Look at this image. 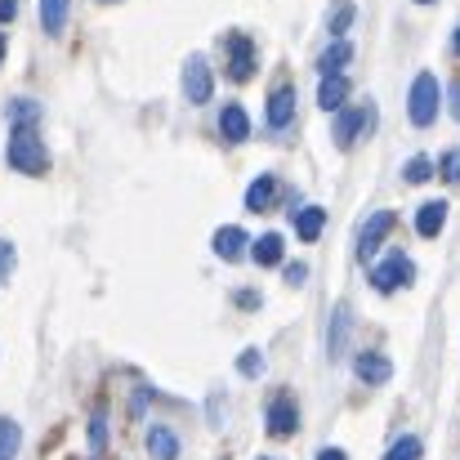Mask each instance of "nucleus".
I'll list each match as a JSON object with an SVG mask.
<instances>
[{
    "label": "nucleus",
    "mask_w": 460,
    "mask_h": 460,
    "mask_svg": "<svg viewBox=\"0 0 460 460\" xmlns=\"http://www.w3.org/2000/svg\"><path fill=\"white\" fill-rule=\"evenodd\" d=\"M367 278H371V287H376L380 296H394V291H402V287L416 282V264H411L402 251H389V255H380V260L367 269Z\"/></svg>",
    "instance_id": "nucleus-1"
},
{
    "label": "nucleus",
    "mask_w": 460,
    "mask_h": 460,
    "mask_svg": "<svg viewBox=\"0 0 460 460\" xmlns=\"http://www.w3.org/2000/svg\"><path fill=\"white\" fill-rule=\"evenodd\" d=\"M9 165L22 170V174H45L49 153H45V144H40V135L31 126H13V135H9Z\"/></svg>",
    "instance_id": "nucleus-2"
},
{
    "label": "nucleus",
    "mask_w": 460,
    "mask_h": 460,
    "mask_svg": "<svg viewBox=\"0 0 460 460\" xmlns=\"http://www.w3.org/2000/svg\"><path fill=\"white\" fill-rule=\"evenodd\" d=\"M438 76L434 72H420L416 81H411V94H407V117H411V126H434L438 121Z\"/></svg>",
    "instance_id": "nucleus-3"
},
{
    "label": "nucleus",
    "mask_w": 460,
    "mask_h": 460,
    "mask_svg": "<svg viewBox=\"0 0 460 460\" xmlns=\"http://www.w3.org/2000/svg\"><path fill=\"white\" fill-rule=\"evenodd\" d=\"M376 126V103H362V108H340V117H335V148H353L367 130Z\"/></svg>",
    "instance_id": "nucleus-4"
},
{
    "label": "nucleus",
    "mask_w": 460,
    "mask_h": 460,
    "mask_svg": "<svg viewBox=\"0 0 460 460\" xmlns=\"http://www.w3.org/2000/svg\"><path fill=\"white\" fill-rule=\"evenodd\" d=\"M210 90H215L210 58L206 54H188L183 58V99L188 103H210Z\"/></svg>",
    "instance_id": "nucleus-5"
},
{
    "label": "nucleus",
    "mask_w": 460,
    "mask_h": 460,
    "mask_svg": "<svg viewBox=\"0 0 460 460\" xmlns=\"http://www.w3.org/2000/svg\"><path fill=\"white\" fill-rule=\"evenodd\" d=\"M389 228H394V210L367 215V224H362V233H358V260H362V264H376V260H380V246H385Z\"/></svg>",
    "instance_id": "nucleus-6"
},
{
    "label": "nucleus",
    "mask_w": 460,
    "mask_h": 460,
    "mask_svg": "<svg viewBox=\"0 0 460 460\" xmlns=\"http://www.w3.org/2000/svg\"><path fill=\"white\" fill-rule=\"evenodd\" d=\"M255 67H260V54H255V40L251 36H233V45H228V81H251L255 76Z\"/></svg>",
    "instance_id": "nucleus-7"
},
{
    "label": "nucleus",
    "mask_w": 460,
    "mask_h": 460,
    "mask_svg": "<svg viewBox=\"0 0 460 460\" xmlns=\"http://www.w3.org/2000/svg\"><path fill=\"white\" fill-rule=\"evenodd\" d=\"M296 429H300V407H296L291 394H278V398L269 402V434H273V438H287V434H296Z\"/></svg>",
    "instance_id": "nucleus-8"
},
{
    "label": "nucleus",
    "mask_w": 460,
    "mask_h": 460,
    "mask_svg": "<svg viewBox=\"0 0 460 460\" xmlns=\"http://www.w3.org/2000/svg\"><path fill=\"white\" fill-rule=\"evenodd\" d=\"M349 331H353V308L335 305V313H331V335H326V353H331V362L344 358V349H349Z\"/></svg>",
    "instance_id": "nucleus-9"
},
{
    "label": "nucleus",
    "mask_w": 460,
    "mask_h": 460,
    "mask_svg": "<svg viewBox=\"0 0 460 460\" xmlns=\"http://www.w3.org/2000/svg\"><path fill=\"white\" fill-rule=\"evenodd\" d=\"M349 63H353V40H344V36L331 40V45L317 54V72H322V76H344Z\"/></svg>",
    "instance_id": "nucleus-10"
},
{
    "label": "nucleus",
    "mask_w": 460,
    "mask_h": 460,
    "mask_svg": "<svg viewBox=\"0 0 460 460\" xmlns=\"http://www.w3.org/2000/svg\"><path fill=\"white\" fill-rule=\"evenodd\" d=\"M353 376H358L362 385H385V380L394 376V362H389L385 353H358V358H353Z\"/></svg>",
    "instance_id": "nucleus-11"
},
{
    "label": "nucleus",
    "mask_w": 460,
    "mask_h": 460,
    "mask_svg": "<svg viewBox=\"0 0 460 460\" xmlns=\"http://www.w3.org/2000/svg\"><path fill=\"white\" fill-rule=\"evenodd\" d=\"M291 121H296V90L291 85H278L269 94V126L273 130H287Z\"/></svg>",
    "instance_id": "nucleus-12"
},
{
    "label": "nucleus",
    "mask_w": 460,
    "mask_h": 460,
    "mask_svg": "<svg viewBox=\"0 0 460 460\" xmlns=\"http://www.w3.org/2000/svg\"><path fill=\"white\" fill-rule=\"evenodd\" d=\"M219 135H224L228 144H246V139H251V117H246L242 103H228V108L219 112Z\"/></svg>",
    "instance_id": "nucleus-13"
},
{
    "label": "nucleus",
    "mask_w": 460,
    "mask_h": 460,
    "mask_svg": "<svg viewBox=\"0 0 460 460\" xmlns=\"http://www.w3.org/2000/svg\"><path fill=\"white\" fill-rule=\"evenodd\" d=\"M246 246H251V237H246V228H237V224H228V228L215 233V255L228 260V264H237V260L246 255Z\"/></svg>",
    "instance_id": "nucleus-14"
},
{
    "label": "nucleus",
    "mask_w": 460,
    "mask_h": 460,
    "mask_svg": "<svg viewBox=\"0 0 460 460\" xmlns=\"http://www.w3.org/2000/svg\"><path fill=\"white\" fill-rule=\"evenodd\" d=\"M273 201H278V179H273V174H255V179H251V188H246V210L264 215Z\"/></svg>",
    "instance_id": "nucleus-15"
},
{
    "label": "nucleus",
    "mask_w": 460,
    "mask_h": 460,
    "mask_svg": "<svg viewBox=\"0 0 460 460\" xmlns=\"http://www.w3.org/2000/svg\"><path fill=\"white\" fill-rule=\"evenodd\" d=\"M251 260L264 264V269L282 264V260H287V242H282V233H264V237H255V242H251Z\"/></svg>",
    "instance_id": "nucleus-16"
},
{
    "label": "nucleus",
    "mask_w": 460,
    "mask_h": 460,
    "mask_svg": "<svg viewBox=\"0 0 460 460\" xmlns=\"http://www.w3.org/2000/svg\"><path fill=\"white\" fill-rule=\"evenodd\" d=\"M179 434L174 429H165V425H153L148 429V456L153 460H179Z\"/></svg>",
    "instance_id": "nucleus-17"
},
{
    "label": "nucleus",
    "mask_w": 460,
    "mask_h": 460,
    "mask_svg": "<svg viewBox=\"0 0 460 460\" xmlns=\"http://www.w3.org/2000/svg\"><path fill=\"white\" fill-rule=\"evenodd\" d=\"M344 99H349V81H344V76H322V85H317V108H322V112H340Z\"/></svg>",
    "instance_id": "nucleus-18"
},
{
    "label": "nucleus",
    "mask_w": 460,
    "mask_h": 460,
    "mask_svg": "<svg viewBox=\"0 0 460 460\" xmlns=\"http://www.w3.org/2000/svg\"><path fill=\"white\" fill-rule=\"evenodd\" d=\"M443 219H447V201H425L416 210V233L420 237H438L443 233Z\"/></svg>",
    "instance_id": "nucleus-19"
},
{
    "label": "nucleus",
    "mask_w": 460,
    "mask_h": 460,
    "mask_svg": "<svg viewBox=\"0 0 460 460\" xmlns=\"http://www.w3.org/2000/svg\"><path fill=\"white\" fill-rule=\"evenodd\" d=\"M67 9H72V0H40V27L49 36H63L67 31Z\"/></svg>",
    "instance_id": "nucleus-20"
},
{
    "label": "nucleus",
    "mask_w": 460,
    "mask_h": 460,
    "mask_svg": "<svg viewBox=\"0 0 460 460\" xmlns=\"http://www.w3.org/2000/svg\"><path fill=\"white\" fill-rule=\"evenodd\" d=\"M322 228H326V210H322V206H305V210L296 215V233H300L305 242H317Z\"/></svg>",
    "instance_id": "nucleus-21"
},
{
    "label": "nucleus",
    "mask_w": 460,
    "mask_h": 460,
    "mask_svg": "<svg viewBox=\"0 0 460 460\" xmlns=\"http://www.w3.org/2000/svg\"><path fill=\"white\" fill-rule=\"evenodd\" d=\"M18 447H22V429H18V420L0 416V460H13L18 456Z\"/></svg>",
    "instance_id": "nucleus-22"
},
{
    "label": "nucleus",
    "mask_w": 460,
    "mask_h": 460,
    "mask_svg": "<svg viewBox=\"0 0 460 460\" xmlns=\"http://www.w3.org/2000/svg\"><path fill=\"white\" fill-rule=\"evenodd\" d=\"M420 456H425V443H420L416 434H402V438L385 452V460H420Z\"/></svg>",
    "instance_id": "nucleus-23"
},
{
    "label": "nucleus",
    "mask_w": 460,
    "mask_h": 460,
    "mask_svg": "<svg viewBox=\"0 0 460 460\" xmlns=\"http://www.w3.org/2000/svg\"><path fill=\"white\" fill-rule=\"evenodd\" d=\"M108 447V411H94L90 416V456H103Z\"/></svg>",
    "instance_id": "nucleus-24"
},
{
    "label": "nucleus",
    "mask_w": 460,
    "mask_h": 460,
    "mask_svg": "<svg viewBox=\"0 0 460 460\" xmlns=\"http://www.w3.org/2000/svg\"><path fill=\"white\" fill-rule=\"evenodd\" d=\"M349 22H353V0H335V13L326 18V27L335 31V40L349 31Z\"/></svg>",
    "instance_id": "nucleus-25"
},
{
    "label": "nucleus",
    "mask_w": 460,
    "mask_h": 460,
    "mask_svg": "<svg viewBox=\"0 0 460 460\" xmlns=\"http://www.w3.org/2000/svg\"><path fill=\"white\" fill-rule=\"evenodd\" d=\"M429 174H434V161H429V156H411V161L402 165V179H407V183H425Z\"/></svg>",
    "instance_id": "nucleus-26"
},
{
    "label": "nucleus",
    "mask_w": 460,
    "mask_h": 460,
    "mask_svg": "<svg viewBox=\"0 0 460 460\" xmlns=\"http://www.w3.org/2000/svg\"><path fill=\"white\" fill-rule=\"evenodd\" d=\"M237 371H242L246 380H255V376H264V353H260V349H246V353L237 358Z\"/></svg>",
    "instance_id": "nucleus-27"
},
{
    "label": "nucleus",
    "mask_w": 460,
    "mask_h": 460,
    "mask_svg": "<svg viewBox=\"0 0 460 460\" xmlns=\"http://www.w3.org/2000/svg\"><path fill=\"white\" fill-rule=\"evenodd\" d=\"M438 170H443V179H447V183H460V148H447Z\"/></svg>",
    "instance_id": "nucleus-28"
},
{
    "label": "nucleus",
    "mask_w": 460,
    "mask_h": 460,
    "mask_svg": "<svg viewBox=\"0 0 460 460\" xmlns=\"http://www.w3.org/2000/svg\"><path fill=\"white\" fill-rule=\"evenodd\" d=\"M9 273H13V246H9V242H0V287L9 282Z\"/></svg>",
    "instance_id": "nucleus-29"
},
{
    "label": "nucleus",
    "mask_w": 460,
    "mask_h": 460,
    "mask_svg": "<svg viewBox=\"0 0 460 460\" xmlns=\"http://www.w3.org/2000/svg\"><path fill=\"white\" fill-rule=\"evenodd\" d=\"M305 278H308V269H305V264H291V269H287V282H291V287H300Z\"/></svg>",
    "instance_id": "nucleus-30"
},
{
    "label": "nucleus",
    "mask_w": 460,
    "mask_h": 460,
    "mask_svg": "<svg viewBox=\"0 0 460 460\" xmlns=\"http://www.w3.org/2000/svg\"><path fill=\"white\" fill-rule=\"evenodd\" d=\"M237 305L242 308H260V291H237Z\"/></svg>",
    "instance_id": "nucleus-31"
},
{
    "label": "nucleus",
    "mask_w": 460,
    "mask_h": 460,
    "mask_svg": "<svg viewBox=\"0 0 460 460\" xmlns=\"http://www.w3.org/2000/svg\"><path fill=\"white\" fill-rule=\"evenodd\" d=\"M447 103H452V117L460 121V81H452V90H447Z\"/></svg>",
    "instance_id": "nucleus-32"
},
{
    "label": "nucleus",
    "mask_w": 460,
    "mask_h": 460,
    "mask_svg": "<svg viewBox=\"0 0 460 460\" xmlns=\"http://www.w3.org/2000/svg\"><path fill=\"white\" fill-rule=\"evenodd\" d=\"M18 13V0H0V22H9Z\"/></svg>",
    "instance_id": "nucleus-33"
},
{
    "label": "nucleus",
    "mask_w": 460,
    "mask_h": 460,
    "mask_svg": "<svg viewBox=\"0 0 460 460\" xmlns=\"http://www.w3.org/2000/svg\"><path fill=\"white\" fill-rule=\"evenodd\" d=\"M313 460H349V456H344L340 447H322V452H317V456H313Z\"/></svg>",
    "instance_id": "nucleus-34"
},
{
    "label": "nucleus",
    "mask_w": 460,
    "mask_h": 460,
    "mask_svg": "<svg viewBox=\"0 0 460 460\" xmlns=\"http://www.w3.org/2000/svg\"><path fill=\"white\" fill-rule=\"evenodd\" d=\"M4 54H9V40H4V36H0V63H4Z\"/></svg>",
    "instance_id": "nucleus-35"
},
{
    "label": "nucleus",
    "mask_w": 460,
    "mask_h": 460,
    "mask_svg": "<svg viewBox=\"0 0 460 460\" xmlns=\"http://www.w3.org/2000/svg\"><path fill=\"white\" fill-rule=\"evenodd\" d=\"M456 54H460V27H456Z\"/></svg>",
    "instance_id": "nucleus-36"
},
{
    "label": "nucleus",
    "mask_w": 460,
    "mask_h": 460,
    "mask_svg": "<svg viewBox=\"0 0 460 460\" xmlns=\"http://www.w3.org/2000/svg\"><path fill=\"white\" fill-rule=\"evenodd\" d=\"M416 4H434V0H416Z\"/></svg>",
    "instance_id": "nucleus-37"
},
{
    "label": "nucleus",
    "mask_w": 460,
    "mask_h": 460,
    "mask_svg": "<svg viewBox=\"0 0 460 460\" xmlns=\"http://www.w3.org/2000/svg\"><path fill=\"white\" fill-rule=\"evenodd\" d=\"M260 460H269V456H260Z\"/></svg>",
    "instance_id": "nucleus-38"
}]
</instances>
